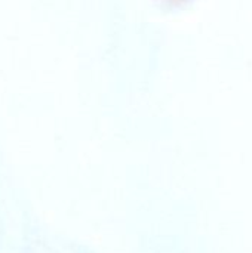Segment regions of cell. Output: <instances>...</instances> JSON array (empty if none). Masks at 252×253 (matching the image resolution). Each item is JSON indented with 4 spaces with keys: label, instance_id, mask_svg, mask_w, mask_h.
<instances>
[{
    "label": "cell",
    "instance_id": "cell-1",
    "mask_svg": "<svg viewBox=\"0 0 252 253\" xmlns=\"http://www.w3.org/2000/svg\"><path fill=\"white\" fill-rule=\"evenodd\" d=\"M192 0H156V3L165 9V10H175V9H181L186 4H189Z\"/></svg>",
    "mask_w": 252,
    "mask_h": 253
}]
</instances>
